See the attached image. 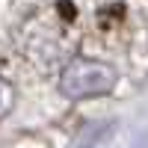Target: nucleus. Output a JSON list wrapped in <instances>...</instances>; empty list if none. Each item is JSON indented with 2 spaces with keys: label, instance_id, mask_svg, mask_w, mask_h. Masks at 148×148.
<instances>
[{
  "label": "nucleus",
  "instance_id": "1",
  "mask_svg": "<svg viewBox=\"0 0 148 148\" xmlns=\"http://www.w3.org/2000/svg\"><path fill=\"white\" fill-rule=\"evenodd\" d=\"M116 86V68L98 59H71L65 71L59 74V92L68 98H92V95H107Z\"/></svg>",
  "mask_w": 148,
  "mask_h": 148
},
{
  "label": "nucleus",
  "instance_id": "2",
  "mask_svg": "<svg viewBox=\"0 0 148 148\" xmlns=\"http://www.w3.org/2000/svg\"><path fill=\"white\" fill-rule=\"evenodd\" d=\"M12 101H15V89H12V83H6L3 77H0V121L9 116Z\"/></svg>",
  "mask_w": 148,
  "mask_h": 148
}]
</instances>
